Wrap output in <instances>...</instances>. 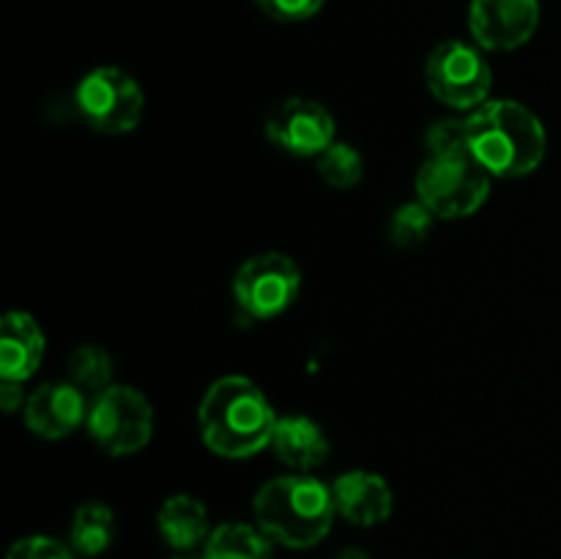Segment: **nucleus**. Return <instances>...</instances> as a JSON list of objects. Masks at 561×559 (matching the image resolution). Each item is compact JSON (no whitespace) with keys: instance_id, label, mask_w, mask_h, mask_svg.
Here are the masks:
<instances>
[{"instance_id":"nucleus-11","label":"nucleus","mask_w":561,"mask_h":559,"mask_svg":"<svg viewBox=\"0 0 561 559\" xmlns=\"http://www.w3.org/2000/svg\"><path fill=\"white\" fill-rule=\"evenodd\" d=\"M22 414L33 436L58 442L88 420V400L71 381H49L27 395Z\"/></svg>"},{"instance_id":"nucleus-10","label":"nucleus","mask_w":561,"mask_h":559,"mask_svg":"<svg viewBox=\"0 0 561 559\" xmlns=\"http://www.w3.org/2000/svg\"><path fill=\"white\" fill-rule=\"evenodd\" d=\"M540 0H471L469 31L488 53H513L535 36Z\"/></svg>"},{"instance_id":"nucleus-18","label":"nucleus","mask_w":561,"mask_h":559,"mask_svg":"<svg viewBox=\"0 0 561 559\" xmlns=\"http://www.w3.org/2000/svg\"><path fill=\"white\" fill-rule=\"evenodd\" d=\"M66 370H69V381L91 398L113 387V356L102 345H77L69 354Z\"/></svg>"},{"instance_id":"nucleus-20","label":"nucleus","mask_w":561,"mask_h":559,"mask_svg":"<svg viewBox=\"0 0 561 559\" xmlns=\"http://www.w3.org/2000/svg\"><path fill=\"white\" fill-rule=\"evenodd\" d=\"M433 223H436V214L425 206L422 201L403 203L398 212L392 214V223H389V239L398 247H416L427 239Z\"/></svg>"},{"instance_id":"nucleus-19","label":"nucleus","mask_w":561,"mask_h":559,"mask_svg":"<svg viewBox=\"0 0 561 559\" xmlns=\"http://www.w3.org/2000/svg\"><path fill=\"white\" fill-rule=\"evenodd\" d=\"M365 173V159L348 142L334 140L327 151L318 157V175L334 190H351L362 181Z\"/></svg>"},{"instance_id":"nucleus-13","label":"nucleus","mask_w":561,"mask_h":559,"mask_svg":"<svg viewBox=\"0 0 561 559\" xmlns=\"http://www.w3.org/2000/svg\"><path fill=\"white\" fill-rule=\"evenodd\" d=\"M44 332L36 318L22 310H11L0 323V378L27 381L38 370L44 356Z\"/></svg>"},{"instance_id":"nucleus-23","label":"nucleus","mask_w":561,"mask_h":559,"mask_svg":"<svg viewBox=\"0 0 561 559\" xmlns=\"http://www.w3.org/2000/svg\"><path fill=\"white\" fill-rule=\"evenodd\" d=\"M469 148L466 140V118L463 121H438L427 132V153H444V151H460Z\"/></svg>"},{"instance_id":"nucleus-21","label":"nucleus","mask_w":561,"mask_h":559,"mask_svg":"<svg viewBox=\"0 0 561 559\" xmlns=\"http://www.w3.org/2000/svg\"><path fill=\"white\" fill-rule=\"evenodd\" d=\"M5 559H77V551L58 537L49 535H27L11 543Z\"/></svg>"},{"instance_id":"nucleus-22","label":"nucleus","mask_w":561,"mask_h":559,"mask_svg":"<svg viewBox=\"0 0 561 559\" xmlns=\"http://www.w3.org/2000/svg\"><path fill=\"white\" fill-rule=\"evenodd\" d=\"M257 9L277 22H305L323 9L327 0H255Z\"/></svg>"},{"instance_id":"nucleus-12","label":"nucleus","mask_w":561,"mask_h":559,"mask_svg":"<svg viewBox=\"0 0 561 559\" xmlns=\"http://www.w3.org/2000/svg\"><path fill=\"white\" fill-rule=\"evenodd\" d=\"M334 507L340 518L354 526H378L392 515L394 493L381 475L354 469L332 482Z\"/></svg>"},{"instance_id":"nucleus-26","label":"nucleus","mask_w":561,"mask_h":559,"mask_svg":"<svg viewBox=\"0 0 561 559\" xmlns=\"http://www.w3.org/2000/svg\"><path fill=\"white\" fill-rule=\"evenodd\" d=\"M170 559H203V557H192L190 551H179L175 557H170Z\"/></svg>"},{"instance_id":"nucleus-8","label":"nucleus","mask_w":561,"mask_h":559,"mask_svg":"<svg viewBox=\"0 0 561 559\" xmlns=\"http://www.w3.org/2000/svg\"><path fill=\"white\" fill-rule=\"evenodd\" d=\"M301 290V272L285 252H261L239 266L233 277L236 307L252 321H268L290 310Z\"/></svg>"},{"instance_id":"nucleus-6","label":"nucleus","mask_w":561,"mask_h":559,"mask_svg":"<svg viewBox=\"0 0 561 559\" xmlns=\"http://www.w3.org/2000/svg\"><path fill=\"white\" fill-rule=\"evenodd\" d=\"M425 82L433 96L453 110L474 113L488 102L493 85L491 64L482 47L460 38H449L433 47L425 64Z\"/></svg>"},{"instance_id":"nucleus-1","label":"nucleus","mask_w":561,"mask_h":559,"mask_svg":"<svg viewBox=\"0 0 561 559\" xmlns=\"http://www.w3.org/2000/svg\"><path fill=\"white\" fill-rule=\"evenodd\" d=\"M277 420L266 392L244 376L217 378L197 406L203 444L228 460L252 458L266 449Z\"/></svg>"},{"instance_id":"nucleus-24","label":"nucleus","mask_w":561,"mask_h":559,"mask_svg":"<svg viewBox=\"0 0 561 559\" xmlns=\"http://www.w3.org/2000/svg\"><path fill=\"white\" fill-rule=\"evenodd\" d=\"M25 395H22V384L16 381H3L0 387V406H3L5 414H14L20 406H25Z\"/></svg>"},{"instance_id":"nucleus-9","label":"nucleus","mask_w":561,"mask_h":559,"mask_svg":"<svg viewBox=\"0 0 561 559\" xmlns=\"http://www.w3.org/2000/svg\"><path fill=\"white\" fill-rule=\"evenodd\" d=\"M266 137L294 157H321L334 142V115L321 102L290 96L266 115Z\"/></svg>"},{"instance_id":"nucleus-5","label":"nucleus","mask_w":561,"mask_h":559,"mask_svg":"<svg viewBox=\"0 0 561 559\" xmlns=\"http://www.w3.org/2000/svg\"><path fill=\"white\" fill-rule=\"evenodd\" d=\"M88 433L107 455H135L153 436V406L146 395L126 384H113L88 406Z\"/></svg>"},{"instance_id":"nucleus-16","label":"nucleus","mask_w":561,"mask_h":559,"mask_svg":"<svg viewBox=\"0 0 561 559\" xmlns=\"http://www.w3.org/2000/svg\"><path fill=\"white\" fill-rule=\"evenodd\" d=\"M274 546L277 543L252 524H239V521H228V524L214 526L208 540L203 543V559H277L274 557Z\"/></svg>"},{"instance_id":"nucleus-25","label":"nucleus","mask_w":561,"mask_h":559,"mask_svg":"<svg viewBox=\"0 0 561 559\" xmlns=\"http://www.w3.org/2000/svg\"><path fill=\"white\" fill-rule=\"evenodd\" d=\"M337 559H373V557L367 551H362V548H345V551H340Z\"/></svg>"},{"instance_id":"nucleus-14","label":"nucleus","mask_w":561,"mask_h":559,"mask_svg":"<svg viewBox=\"0 0 561 559\" xmlns=\"http://www.w3.org/2000/svg\"><path fill=\"white\" fill-rule=\"evenodd\" d=\"M268 447L277 453V458L285 466L301 471V475H310L312 469L327 464L332 444H329L327 433H323V427L316 420L301 414H288L277 420Z\"/></svg>"},{"instance_id":"nucleus-17","label":"nucleus","mask_w":561,"mask_h":559,"mask_svg":"<svg viewBox=\"0 0 561 559\" xmlns=\"http://www.w3.org/2000/svg\"><path fill=\"white\" fill-rule=\"evenodd\" d=\"M115 540V513L102 502H85L77 507L69 529V546L80 557H102Z\"/></svg>"},{"instance_id":"nucleus-15","label":"nucleus","mask_w":561,"mask_h":559,"mask_svg":"<svg viewBox=\"0 0 561 559\" xmlns=\"http://www.w3.org/2000/svg\"><path fill=\"white\" fill-rule=\"evenodd\" d=\"M157 529L173 551H192L203 546L211 535L206 504L192 493H173L159 507Z\"/></svg>"},{"instance_id":"nucleus-3","label":"nucleus","mask_w":561,"mask_h":559,"mask_svg":"<svg viewBox=\"0 0 561 559\" xmlns=\"http://www.w3.org/2000/svg\"><path fill=\"white\" fill-rule=\"evenodd\" d=\"M255 524L277 546L312 548L332 532L337 507L332 488L310 475H283L263 482L252 502Z\"/></svg>"},{"instance_id":"nucleus-7","label":"nucleus","mask_w":561,"mask_h":559,"mask_svg":"<svg viewBox=\"0 0 561 559\" xmlns=\"http://www.w3.org/2000/svg\"><path fill=\"white\" fill-rule=\"evenodd\" d=\"M80 115L102 135H126L137 129L146 107L140 82L118 66H99L88 71L75 91Z\"/></svg>"},{"instance_id":"nucleus-2","label":"nucleus","mask_w":561,"mask_h":559,"mask_svg":"<svg viewBox=\"0 0 561 559\" xmlns=\"http://www.w3.org/2000/svg\"><path fill=\"white\" fill-rule=\"evenodd\" d=\"M466 140L477 162L493 179H520L535 173L548 153L542 121L513 99H488L466 118Z\"/></svg>"},{"instance_id":"nucleus-4","label":"nucleus","mask_w":561,"mask_h":559,"mask_svg":"<svg viewBox=\"0 0 561 559\" xmlns=\"http://www.w3.org/2000/svg\"><path fill=\"white\" fill-rule=\"evenodd\" d=\"M493 175L469 148L427 153L416 173V201L425 203L436 219H463L482 208L491 195Z\"/></svg>"}]
</instances>
